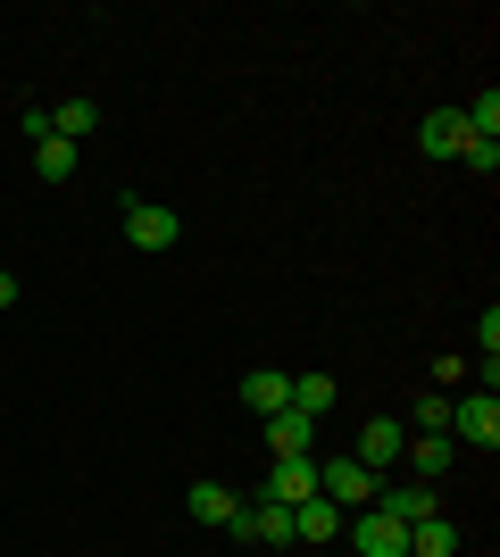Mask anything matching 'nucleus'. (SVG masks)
I'll return each mask as SVG.
<instances>
[{"label": "nucleus", "instance_id": "obj_1", "mask_svg": "<svg viewBox=\"0 0 500 557\" xmlns=\"http://www.w3.org/2000/svg\"><path fill=\"white\" fill-rule=\"evenodd\" d=\"M376 491H383V474H367L351 449H342V458H317V499H333V508H351V516H358Z\"/></svg>", "mask_w": 500, "mask_h": 557}, {"label": "nucleus", "instance_id": "obj_2", "mask_svg": "<svg viewBox=\"0 0 500 557\" xmlns=\"http://www.w3.org/2000/svg\"><path fill=\"white\" fill-rule=\"evenodd\" d=\"M451 442L484 449V458L500 449V399H492V392H467V399H451Z\"/></svg>", "mask_w": 500, "mask_h": 557}, {"label": "nucleus", "instance_id": "obj_3", "mask_svg": "<svg viewBox=\"0 0 500 557\" xmlns=\"http://www.w3.org/2000/svg\"><path fill=\"white\" fill-rule=\"evenodd\" d=\"M175 233H184V216H175V209H159V200H125V242H134L143 258L175 250Z\"/></svg>", "mask_w": 500, "mask_h": 557}, {"label": "nucleus", "instance_id": "obj_4", "mask_svg": "<svg viewBox=\"0 0 500 557\" xmlns=\"http://www.w3.org/2000/svg\"><path fill=\"white\" fill-rule=\"evenodd\" d=\"M401 449H408V424L401 417H367V424H358V442H351V458L367 466V474H383Z\"/></svg>", "mask_w": 500, "mask_h": 557}, {"label": "nucleus", "instance_id": "obj_5", "mask_svg": "<svg viewBox=\"0 0 500 557\" xmlns=\"http://www.w3.org/2000/svg\"><path fill=\"white\" fill-rule=\"evenodd\" d=\"M259 499H276V508H301V499H317V458H276L267 466Z\"/></svg>", "mask_w": 500, "mask_h": 557}, {"label": "nucleus", "instance_id": "obj_6", "mask_svg": "<svg viewBox=\"0 0 500 557\" xmlns=\"http://www.w3.org/2000/svg\"><path fill=\"white\" fill-rule=\"evenodd\" d=\"M367 508H376V516H392V524L408 533V524H426V516H442V491H434V483H401V491H376Z\"/></svg>", "mask_w": 500, "mask_h": 557}, {"label": "nucleus", "instance_id": "obj_7", "mask_svg": "<svg viewBox=\"0 0 500 557\" xmlns=\"http://www.w3.org/2000/svg\"><path fill=\"white\" fill-rule=\"evenodd\" d=\"M351 549H358V557H408V533L392 524V516L358 508V516H351Z\"/></svg>", "mask_w": 500, "mask_h": 557}, {"label": "nucleus", "instance_id": "obj_8", "mask_svg": "<svg viewBox=\"0 0 500 557\" xmlns=\"http://www.w3.org/2000/svg\"><path fill=\"white\" fill-rule=\"evenodd\" d=\"M267 449H276V458H317V417L276 408V417H267Z\"/></svg>", "mask_w": 500, "mask_h": 557}, {"label": "nucleus", "instance_id": "obj_9", "mask_svg": "<svg viewBox=\"0 0 500 557\" xmlns=\"http://www.w3.org/2000/svg\"><path fill=\"white\" fill-rule=\"evenodd\" d=\"M417 150H426V159H459V150H467V116H459V109H426Z\"/></svg>", "mask_w": 500, "mask_h": 557}, {"label": "nucleus", "instance_id": "obj_10", "mask_svg": "<svg viewBox=\"0 0 500 557\" xmlns=\"http://www.w3.org/2000/svg\"><path fill=\"white\" fill-rule=\"evenodd\" d=\"M242 408H251V417H276V408H292V374L251 367V374H242Z\"/></svg>", "mask_w": 500, "mask_h": 557}, {"label": "nucleus", "instance_id": "obj_11", "mask_svg": "<svg viewBox=\"0 0 500 557\" xmlns=\"http://www.w3.org/2000/svg\"><path fill=\"white\" fill-rule=\"evenodd\" d=\"M200 524H217V533H234V516H242V491L234 483H192V499H184Z\"/></svg>", "mask_w": 500, "mask_h": 557}, {"label": "nucleus", "instance_id": "obj_12", "mask_svg": "<svg viewBox=\"0 0 500 557\" xmlns=\"http://www.w3.org/2000/svg\"><path fill=\"white\" fill-rule=\"evenodd\" d=\"M401 458L417 466V483H434V474H451L459 442H451V433H408V449H401Z\"/></svg>", "mask_w": 500, "mask_h": 557}, {"label": "nucleus", "instance_id": "obj_13", "mask_svg": "<svg viewBox=\"0 0 500 557\" xmlns=\"http://www.w3.org/2000/svg\"><path fill=\"white\" fill-rule=\"evenodd\" d=\"M342 533V508H333V499H301V508H292V541H333Z\"/></svg>", "mask_w": 500, "mask_h": 557}, {"label": "nucleus", "instance_id": "obj_14", "mask_svg": "<svg viewBox=\"0 0 500 557\" xmlns=\"http://www.w3.org/2000/svg\"><path fill=\"white\" fill-rule=\"evenodd\" d=\"M408 557H459V524H451V516H426V524H408Z\"/></svg>", "mask_w": 500, "mask_h": 557}, {"label": "nucleus", "instance_id": "obj_15", "mask_svg": "<svg viewBox=\"0 0 500 557\" xmlns=\"http://www.w3.org/2000/svg\"><path fill=\"white\" fill-rule=\"evenodd\" d=\"M93 125H100V109H93V100H84V92L50 109V134H59V141H75V150H84V134H93Z\"/></svg>", "mask_w": 500, "mask_h": 557}, {"label": "nucleus", "instance_id": "obj_16", "mask_svg": "<svg viewBox=\"0 0 500 557\" xmlns=\"http://www.w3.org/2000/svg\"><path fill=\"white\" fill-rule=\"evenodd\" d=\"M75 159H84V150H75V141H59V134H50L42 150H34V175H42V184H68V175H75Z\"/></svg>", "mask_w": 500, "mask_h": 557}, {"label": "nucleus", "instance_id": "obj_17", "mask_svg": "<svg viewBox=\"0 0 500 557\" xmlns=\"http://www.w3.org/2000/svg\"><path fill=\"white\" fill-rule=\"evenodd\" d=\"M292 408L301 417H333V374H292Z\"/></svg>", "mask_w": 500, "mask_h": 557}, {"label": "nucleus", "instance_id": "obj_18", "mask_svg": "<svg viewBox=\"0 0 500 557\" xmlns=\"http://www.w3.org/2000/svg\"><path fill=\"white\" fill-rule=\"evenodd\" d=\"M459 116H467V134H476V141H500V92H476Z\"/></svg>", "mask_w": 500, "mask_h": 557}, {"label": "nucleus", "instance_id": "obj_19", "mask_svg": "<svg viewBox=\"0 0 500 557\" xmlns=\"http://www.w3.org/2000/svg\"><path fill=\"white\" fill-rule=\"evenodd\" d=\"M417 433H451V392H426V399H417Z\"/></svg>", "mask_w": 500, "mask_h": 557}, {"label": "nucleus", "instance_id": "obj_20", "mask_svg": "<svg viewBox=\"0 0 500 557\" xmlns=\"http://www.w3.org/2000/svg\"><path fill=\"white\" fill-rule=\"evenodd\" d=\"M459 166H476V175H492V166H500V141H476V134H467V150H459Z\"/></svg>", "mask_w": 500, "mask_h": 557}, {"label": "nucleus", "instance_id": "obj_21", "mask_svg": "<svg viewBox=\"0 0 500 557\" xmlns=\"http://www.w3.org/2000/svg\"><path fill=\"white\" fill-rule=\"evenodd\" d=\"M17 134L34 141V150H42V141H50V109H17Z\"/></svg>", "mask_w": 500, "mask_h": 557}, {"label": "nucleus", "instance_id": "obj_22", "mask_svg": "<svg viewBox=\"0 0 500 557\" xmlns=\"http://www.w3.org/2000/svg\"><path fill=\"white\" fill-rule=\"evenodd\" d=\"M0 308H17V275L9 267H0Z\"/></svg>", "mask_w": 500, "mask_h": 557}]
</instances>
